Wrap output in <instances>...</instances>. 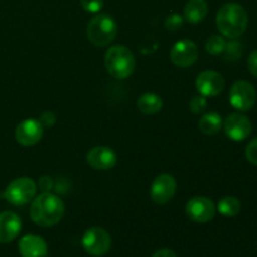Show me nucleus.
<instances>
[{
    "label": "nucleus",
    "instance_id": "obj_21",
    "mask_svg": "<svg viewBox=\"0 0 257 257\" xmlns=\"http://www.w3.org/2000/svg\"><path fill=\"white\" fill-rule=\"evenodd\" d=\"M226 43L223 35H211L207 40H206V52L210 53L211 55H220L225 52Z\"/></svg>",
    "mask_w": 257,
    "mask_h": 257
},
{
    "label": "nucleus",
    "instance_id": "obj_1",
    "mask_svg": "<svg viewBox=\"0 0 257 257\" xmlns=\"http://www.w3.org/2000/svg\"><path fill=\"white\" fill-rule=\"evenodd\" d=\"M64 202L57 195L50 192H43L38 197H34L30 206L32 221L44 228L58 225L64 217Z\"/></svg>",
    "mask_w": 257,
    "mask_h": 257
},
{
    "label": "nucleus",
    "instance_id": "obj_6",
    "mask_svg": "<svg viewBox=\"0 0 257 257\" xmlns=\"http://www.w3.org/2000/svg\"><path fill=\"white\" fill-rule=\"evenodd\" d=\"M82 246L89 255L100 257L109 252L112 247V238L104 228L90 227L83 235Z\"/></svg>",
    "mask_w": 257,
    "mask_h": 257
},
{
    "label": "nucleus",
    "instance_id": "obj_5",
    "mask_svg": "<svg viewBox=\"0 0 257 257\" xmlns=\"http://www.w3.org/2000/svg\"><path fill=\"white\" fill-rule=\"evenodd\" d=\"M37 190V183L32 178L19 177L8 185L3 197L14 206H24L34 200Z\"/></svg>",
    "mask_w": 257,
    "mask_h": 257
},
{
    "label": "nucleus",
    "instance_id": "obj_15",
    "mask_svg": "<svg viewBox=\"0 0 257 257\" xmlns=\"http://www.w3.org/2000/svg\"><path fill=\"white\" fill-rule=\"evenodd\" d=\"M22 231V220L13 211L0 213V243H9L19 236Z\"/></svg>",
    "mask_w": 257,
    "mask_h": 257
},
{
    "label": "nucleus",
    "instance_id": "obj_27",
    "mask_svg": "<svg viewBox=\"0 0 257 257\" xmlns=\"http://www.w3.org/2000/svg\"><path fill=\"white\" fill-rule=\"evenodd\" d=\"M247 67L251 74L257 78V50H253L247 59Z\"/></svg>",
    "mask_w": 257,
    "mask_h": 257
},
{
    "label": "nucleus",
    "instance_id": "obj_2",
    "mask_svg": "<svg viewBox=\"0 0 257 257\" xmlns=\"http://www.w3.org/2000/svg\"><path fill=\"white\" fill-rule=\"evenodd\" d=\"M248 24V14L242 5L237 3H226L220 8L216 17V25L221 35L228 39H237Z\"/></svg>",
    "mask_w": 257,
    "mask_h": 257
},
{
    "label": "nucleus",
    "instance_id": "obj_3",
    "mask_svg": "<svg viewBox=\"0 0 257 257\" xmlns=\"http://www.w3.org/2000/svg\"><path fill=\"white\" fill-rule=\"evenodd\" d=\"M104 65L113 78L125 79L130 78L136 69L135 55L124 45H113L105 52Z\"/></svg>",
    "mask_w": 257,
    "mask_h": 257
},
{
    "label": "nucleus",
    "instance_id": "obj_23",
    "mask_svg": "<svg viewBox=\"0 0 257 257\" xmlns=\"http://www.w3.org/2000/svg\"><path fill=\"white\" fill-rule=\"evenodd\" d=\"M206 107H207V99L203 95H196L191 99L190 110L193 114H201V113L205 112Z\"/></svg>",
    "mask_w": 257,
    "mask_h": 257
},
{
    "label": "nucleus",
    "instance_id": "obj_9",
    "mask_svg": "<svg viewBox=\"0 0 257 257\" xmlns=\"http://www.w3.org/2000/svg\"><path fill=\"white\" fill-rule=\"evenodd\" d=\"M177 182L170 173H162L157 176L151 186V198L157 205H165L170 202L176 195Z\"/></svg>",
    "mask_w": 257,
    "mask_h": 257
},
{
    "label": "nucleus",
    "instance_id": "obj_29",
    "mask_svg": "<svg viewBox=\"0 0 257 257\" xmlns=\"http://www.w3.org/2000/svg\"><path fill=\"white\" fill-rule=\"evenodd\" d=\"M152 257H178V256L176 255L172 250H170V248H161V250L156 251V252L152 255Z\"/></svg>",
    "mask_w": 257,
    "mask_h": 257
},
{
    "label": "nucleus",
    "instance_id": "obj_10",
    "mask_svg": "<svg viewBox=\"0 0 257 257\" xmlns=\"http://www.w3.org/2000/svg\"><path fill=\"white\" fill-rule=\"evenodd\" d=\"M170 58L178 68H188L196 63L198 58V48L195 42L190 39L178 40L172 47Z\"/></svg>",
    "mask_w": 257,
    "mask_h": 257
},
{
    "label": "nucleus",
    "instance_id": "obj_18",
    "mask_svg": "<svg viewBox=\"0 0 257 257\" xmlns=\"http://www.w3.org/2000/svg\"><path fill=\"white\" fill-rule=\"evenodd\" d=\"M163 102L160 95L155 93H145L137 100V108L141 113L146 115H153L161 112Z\"/></svg>",
    "mask_w": 257,
    "mask_h": 257
},
{
    "label": "nucleus",
    "instance_id": "obj_26",
    "mask_svg": "<svg viewBox=\"0 0 257 257\" xmlns=\"http://www.w3.org/2000/svg\"><path fill=\"white\" fill-rule=\"evenodd\" d=\"M39 122L42 123L43 127H53L57 122V118H55L54 113L52 112H44L42 115H40V119Z\"/></svg>",
    "mask_w": 257,
    "mask_h": 257
},
{
    "label": "nucleus",
    "instance_id": "obj_19",
    "mask_svg": "<svg viewBox=\"0 0 257 257\" xmlns=\"http://www.w3.org/2000/svg\"><path fill=\"white\" fill-rule=\"evenodd\" d=\"M222 117L216 112L206 113L198 120V130L207 136H213L216 133H218L221 131V128H222Z\"/></svg>",
    "mask_w": 257,
    "mask_h": 257
},
{
    "label": "nucleus",
    "instance_id": "obj_12",
    "mask_svg": "<svg viewBox=\"0 0 257 257\" xmlns=\"http://www.w3.org/2000/svg\"><path fill=\"white\" fill-rule=\"evenodd\" d=\"M222 127L225 130L226 136L236 142L246 140L252 131L251 120L246 115L240 114V113H232L228 115L223 122Z\"/></svg>",
    "mask_w": 257,
    "mask_h": 257
},
{
    "label": "nucleus",
    "instance_id": "obj_22",
    "mask_svg": "<svg viewBox=\"0 0 257 257\" xmlns=\"http://www.w3.org/2000/svg\"><path fill=\"white\" fill-rule=\"evenodd\" d=\"M183 19L182 15L177 14V13H172V14L168 15L165 20V28L166 29L171 30V32H176V30L181 29L183 25Z\"/></svg>",
    "mask_w": 257,
    "mask_h": 257
},
{
    "label": "nucleus",
    "instance_id": "obj_8",
    "mask_svg": "<svg viewBox=\"0 0 257 257\" xmlns=\"http://www.w3.org/2000/svg\"><path fill=\"white\" fill-rule=\"evenodd\" d=\"M186 215L197 223L210 222L216 215V206L212 200L203 196L192 197L186 205Z\"/></svg>",
    "mask_w": 257,
    "mask_h": 257
},
{
    "label": "nucleus",
    "instance_id": "obj_25",
    "mask_svg": "<svg viewBox=\"0 0 257 257\" xmlns=\"http://www.w3.org/2000/svg\"><path fill=\"white\" fill-rule=\"evenodd\" d=\"M245 155L248 162L257 166V137L253 138V140L248 143L247 147H246Z\"/></svg>",
    "mask_w": 257,
    "mask_h": 257
},
{
    "label": "nucleus",
    "instance_id": "obj_7",
    "mask_svg": "<svg viewBox=\"0 0 257 257\" xmlns=\"http://www.w3.org/2000/svg\"><path fill=\"white\" fill-rule=\"evenodd\" d=\"M257 93L255 87L246 80L233 83L230 89V103L235 109L247 112L255 105Z\"/></svg>",
    "mask_w": 257,
    "mask_h": 257
},
{
    "label": "nucleus",
    "instance_id": "obj_14",
    "mask_svg": "<svg viewBox=\"0 0 257 257\" xmlns=\"http://www.w3.org/2000/svg\"><path fill=\"white\" fill-rule=\"evenodd\" d=\"M87 162L94 170L107 171L117 165L118 156L110 147L97 146L87 153Z\"/></svg>",
    "mask_w": 257,
    "mask_h": 257
},
{
    "label": "nucleus",
    "instance_id": "obj_4",
    "mask_svg": "<svg viewBox=\"0 0 257 257\" xmlns=\"http://www.w3.org/2000/svg\"><path fill=\"white\" fill-rule=\"evenodd\" d=\"M118 33V24L108 14H97L89 20L87 25L88 40L94 47H108L115 39Z\"/></svg>",
    "mask_w": 257,
    "mask_h": 257
},
{
    "label": "nucleus",
    "instance_id": "obj_16",
    "mask_svg": "<svg viewBox=\"0 0 257 257\" xmlns=\"http://www.w3.org/2000/svg\"><path fill=\"white\" fill-rule=\"evenodd\" d=\"M22 257H45L48 253V245L40 236L25 235L18 243Z\"/></svg>",
    "mask_w": 257,
    "mask_h": 257
},
{
    "label": "nucleus",
    "instance_id": "obj_24",
    "mask_svg": "<svg viewBox=\"0 0 257 257\" xmlns=\"http://www.w3.org/2000/svg\"><path fill=\"white\" fill-rule=\"evenodd\" d=\"M80 5L88 13H98L102 10L104 0H80Z\"/></svg>",
    "mask_w": 257,
    "mask_h": 257
},
{
    "label": "nucleus",
    "instance_id": "obj_11",
    "mask_svg": "<svg viewBox=\"0 0 257 257\" xmlns=\"http://www.w3.org/2000/svg\"><path fill=\"white\" fill-rule=\"evenodd\" d=\"M225 79L215 70H205L196 79V89L203 97H216L225 89Z\"/></svg>",
    "mask_w": 257,
    "mask_h": 257
},
{
    "label": "nucleus",
    "instance_id": "obj_17",
    "mask_svg": "<svg viewBox=\"0 0 257 257\" xmlns=\"http://www.w3.org/2000/svg\"><path fill=\"white\" fill-rule=\"evenodd\" d=\"M208 4L206 0H188L183 10V19L191 24H198L206 18Z\"/></svg>",
    "mask_w": 257,
    "mask_h": 257
},
{
    "label": "nucleus",
    "instance_id": "obj_13",
    "mask_svg": "<svg viewBox=\"0 0 257 257\" xmlns=\"http://www.w3.org/2000/svg\"><path fill=\"white\" fill-rule=\"evenodd\" d=\"M44 135V127L37 119H25L15 128V140L24 147L34 146L42 140Z\"/></svg>",
    "mask_w": 257,
    "mask_h": 257
},
{
    "label": "nucleus",
    "instance_id": "obj_20",
    "mask_svg": "<svg viewBox=\"0 0 257 257\" xmlns=\"http://www.w3.org/2000/svg\"><path fill=\"white\" fill-rule=\"evenodd\" d=\"M218 212L226 217H233L241 211V202L233 196H225L218 202Z\"/></svg>",
    "mask_w": 257,
    "mask_h": 257
},
{
    "label": "nucleus",
    "instance_id": "obj_28",
    "mask_svg": "<svg viewBox=\"0 0 257 257\" xmlns=\"http://www.w3.org/2000/svg\"><path fill=\"white\" fill-rule=\"evenodd\" d=\"M38 186H39V190H42L43 192H49L53 188V180L49 176H43V177H40Z\"/></svg>",
    "mask_w": 257,
    "mask_h": 257
}]
</instances>
